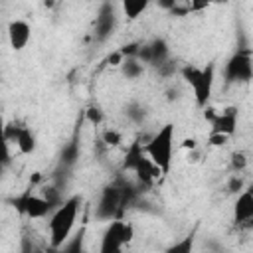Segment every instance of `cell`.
I'll use <instances>...</instances> for the list:
<instances>
[{"label":"cell","mask_w":253,"mask_h":253,"mask_svg":"<svg viewBox=\"0 0 253 253\" xmlns=\"http://www.w3.org/2000/svg\"><path fill=\"white\" fill-rule=\"evenodd\" d=\"M125 115L128 117V121L132 123H142L146 119V107L140 105L138 101H130L126 107H125Z\"/></svg>","instance_id":"obj_18"},{"label":"cell","mask_w":253,"mask_h":253,"mask_svg":"<svg viewBox=\"0 0 253 253\" xmlns=\"http://www.w3.org/2000/svg\"><path fill=\"white\" fill-rule=\"evenodd\" d=\"M152 0H121V6H123V14L126 20H136L148 6H150Z\"/></svg>","instance_id":"obj_16"},{"label":"cell","mask_w":253,"mask_h":253,"mask_svg":"<svg viewBox=\"0 0 253 253\" xmlns=\"http://www.w3.org/2000/svg\"><path fill=\"white\" fill-rule=\"evenodd\" d=\"M117 28V8L111 0H105L97 12L95 26H93V36L97 42H107Z\"/></svg>","instance_id":"obj_10"},{"label":"cell","mask_w":253,"mask_h":253,"mask_svg":"<svg viewBox=\"0 0 253 253\" xmlns=\"http://www.w3.org/2000/svg\"><path fill=\"white\" fill-rule=\"evenodd\" d=\"M14 144L18 146V150L22 154H32L36 150V134H34V130L28 125L22 123L20 125V130L16 134V142Z\"/></svg>","instance_id":"obj_14"},{"label":"cell","mask_w":253,"mask_h":253,"mask_svg":"<svg viewBox=\"0 0 253 253\" xmlns=\"http://www.w3.org/2000/svg\"><path fill=\"white\" fill-rule=\"evenodd\" d=\"M227 138H229V136H225V134H215V132H210V136H208V140H210L211 146H223V144L227 142Z\"/></svg>","instance_id":"obj_27"},{"label":"cell","mask_w":253,"mask_h":253,"mask_svg":"<svg viewBox=\"0 0 253 253\" xmlns=\"http://www.w3.org/2000/svg\"><path fill=\"white\" fill-rule=\"evenodd\" d=\"M101 140H103L107 146H119V144L123 142V134H121L119 130H115V128H107V130H103Z\"/></svg>","instance_id":"obj_21"},{"label":"cell","mask_w":253,"mask_h":253,"mask_svg":"<svg viewBox=\"0 0 253 253\" xmlns=\"http://www.w3.org/2000/svg\"><path fill=\"white\" fill-rule=\"evenodd\" d=\"M121 71L126 79H138L144 73V63L138 57H125L121 63Z\"/></svg>","instance_id":"obj_17"},{"label":"cell","mask_w":253,"mask_h":253,"mask_svg":"<svg viewBox=\"0 0 253 253\" xmlns=\"http://www.w3.org/2000/svg\"><path fill=\"white\" fill-rule=\"evenodd\" d=\"M154 69H156V73H158L160 77H164V79L174 77L176 73H180V67H178V63H176L172 57H168L166 61H162V63H160V65H156Z\"/></svg>","instance_id":"obj_19"},{"label":"cell","mask_w":253,"mask_h":253,"mask_svg":"<svg viewBox=\"0 0 253 253\" xmlns=\"http://www.w3.org/2000/svg\"><path fill=\"white\" fill-rule=\"evenodd\" d=\"M134 235V229L130 223L123 221V217H117L113 221H109L103 237H101V251L103 253H115L121 251Z\"/></svg>","instance_id":"obj_7"},{"label":"cell","mask_w":253,"mask_h":253,"mask_svg":"<svg viewBox=\"0 0 253 253\" xmlns=\"http://www.w3.org/2000/svg\"><path fill=\"white\" fill-rule=\"evenodd\" d=\"M77 160H79V142H77V138H73L63 146V150L59 154V166L69 170L77 164Z\"/></svg>","instance_id":"obj_15"},{"label":"cell","mask_w":253,"mask_h":253,"mask_svg":"<svg viewBox=\"0 0 253 253\" xmlns=\"http://www.w3.org/2000/svg\"><path fill=\"white\" fill-rule=\"evenodd\" d=\"M233 223L235 225H251L253 223V186L243 188L233 204Z\"/></svg>","instance_id":"obj_12"},{"label":"cell","mask_w":253,"mask_h":253,"mask_svg":"<svg viewBox=\"0 0 253 253\" xmlns=\"http://www.w3.org/2000/svg\"><path fill=\"white\" fill-rule=\"evenodd\" d=\"M123 170L126 172H134L136 180L140 186H152L154 180L158 176H162V170L146 156L144 152V142H140V138L132 140L130 146L126 148V154L123 158Z\"/></svg>","instance_id":"obj_3"},{"label":"cell","mask_w":253,"mask_h":253,"mask_svg":"<svg viewBox=\"0 0 253 253\" xmlns=\"http://www.w3.org/2000/svg\"><path fill=\"white\" fill-rule=\"evenodd\" d=\"M45 6H53V0H45Z\"/></svg>","instance_id":"obj_33"},{"label":"cell","mask_w":253,"mask_h":253,"mask_svg":"<svg viewBox=\"0 0 253 253\" xmlns=\"http://www.w3.org/2000/svg\"><path fill=\"white\" fill-rule=\"evenodd\" d=\"M87 121L91 123V125H101L103 123V113H101V109L99 107H89L87 109Z\"/></svg>","instance_id":"obj_25"},{"label":"cell","mask_w":253,"mask_h":253,"mask_svg":"<svg viewBox=\"0 0 253 253\" xmlns=\"http://www.w3.org/2000/svg\"><path fill=\"white\" fill-rule=\"evenodd\" d=\"M20 213L28 215L30 219H42L45 215H49L53 211V206L43 198V196H36L32 194L30 190H26L24 194L16 196V198H10L8 200Z\"/></svg>","instance_id":"obj_8"},{"label":"cell","mask_w":253,"mask_h":253,"mask_svg":"<svg viewBox=\"0 0 253 253\" xmlns=\"http://www.w3.org/2000/svg\"><path fill=\"white\" fill-rule=\"evenodd\" d=\"M221 75L227 87L237 83H249L253 79V49L245 42H239L233 53L225 59Z\"/></svg>","instance_id":"obj_5"},{"label":"cell","mask_w":253,"mask_h":253,"mask_svg":"<svg viewBox=\"0 0 253 253\" xmlns=\"http://www.w3.org/2000/svg\"><path fill=\"white\" fill-rule=\"evenodd\" d=\"M123 59H125V55L121 53V49H117V51H113V53L109 55V59H107V61H109L111 65H121V63H123Z\"/></svg>","instance_id":"obj_29"},{"label":"cell","mask_w":253,"mask_h":253,"mask_svg":"<svg viewBox=\"0 0 253 253\" xmlns=\"http://www.w3.org/2000/svg\"><path fill=\"white\" fill-rule=\"evenodd\" d=\"M245 188V180H243V176H239L237 172L229 178V182H227V190L231 192V194H239L241 190Z\"/></svg>","instance_id":"obj_23"},{"label":"cell","mask_w":253,"mask_h":253,"mask_svg":"<svg viewBox=\"0 0 253 253\" xmlns=\"http://www.w3.org/2000/svg\"><path fill=\"white\" fill-rule=\"evenodd\" d=\"M204 117H206V121L211 125L210 132L233 136L235 130H237V121H239V111H237V107H225L223 111H215V109H211V107H206V109H204Z\"/></svg>","instance_id":"obj_9"},{"label":"cell","mask_w":253,"mask_h":253,"mask_svg":"<svg viewBox=\"0 0 253 253\" xmlns=\"http://www.w3.org/2000/svg\"><path fill=\"white\" fill-rule=\"evenodd\" d=\"M95 217L99 221H113L117 217H123V206H121V186L119 182L109 184L101 190L97 206H95Z\"/></svg>","instance_id":"obj_6"},{"label":"cell","mask_w":253,"mask_h":253,"mask_svg":"<svg viewBox=\"0 0 253 253\" xmlns=\"http://www.w3.org/2000/svg\"><path fill=\"white\" fill-rule=\"evenodd\" d=\"M154 2L158 4V8H162V10H164V12H168V14H170V12L180 4V0H154Z\"/></svg>","instance_id":"obj_28"},{"label":"cell","mask_w":253,"mask_h":253,"mask_svg":"<svg viewBox=\"0 0 253 253\" xmlns=\"http://www.w3.org/2000/svg\"><path fill=\"white\" fill-rule=\"evenodd\" d=\"M30 38H32V28L26 20H12L8 24V42H10L12 49H16V51L24 49L28 45Z\"/></svg>","instance_id":"obj_13"},{"label":"cell","mask_w":253,"mask_h":253,"mask_svg":"<svg viewBox=\"0 0 253 253\" xmlns=\"http://www.w3.org/2000/svg\"><path fill=\"white\" fill-rule=\"evenodd\" d=\"M83 235H85V229H81L75 237H73V241H69V243H65L61 249H65V251H71V253H77V251H81V243H83Z\"/></svg>","instance_id":"obj_24"},{"label":"cell","mask_w":253,"mask_h":253,"mask_svg":"<svg viewBox=\"0 0 253 253\" xmlns=\"http://www.w3.org/2000/svg\"><path fill=\"white\" fill-rule=\"evenodd\" d=\"M178 93H180L178 89H168V91H166V95H168L166 99H168V101H174V99H178Z\"/></svg>","instance_id":"obj_31"},{"label":"cell","mask_w":253,"mask_h":253,"mask_svg":"<svg viewBox=\"0 0 253 253\" xmlns=\"http://www.w3.org/2000/svg\"><path fill=\"white\" fill-rule=\"evenodd\" d=\"M229 168H231L233 172L241 174V172L247 168V156H245V152H233V154L229 156Z\"/></svg>","instance_id":"obj_20"},{"label":"cell","mask_w":253,"mask_h":253,"mask_svg":"<svg viewBox=\"0 0 253 253\" xmlns=\"http://www.w3.org/2000/svg\"><path fill=\"white\" fill-rule=\"evenodd\" d=\"M223 2H227V0H210V4H223Z\"/></svg>","instance_id":"obj_32"},{"label":"cell","mask_w":253,"mask_h":253,"mask_svg":"<svg viewBox=\"0 0 253 253\" xmlns=\"http://www.w3.org/2000/svg\"><path fill=\"white\" fill-rule=\"evenodd\" d=\"M79 210H81V198L69 196L49 213L47 229H49V245L53 249H61L67 243V239L71 237Z\"/></svg>","instance_id":"obj_1"},{"label":"cell","mask_w":253,"mask_h":253,"mask_svg":"<svg viewBox=\"0 0 253 253\" xmlns=\"http://www.w3.org/2000/svg\"><path fill=\"white\" fill-rule=\"evenodd\" d=\"M182 146H184V148H190V150H194V148H196V140H194V138H184Z\"/></svg>","instance_id":"obj_30"},{"label":"cell","mask_w":253,"mask_h":253,"mask_svg":"<svg viewBox=\"0 0 253 253\" xmlns=\"http://www.w3.org/2000/svg\"><path fill=\"white\" fill-rule=\"evenodd\" d=\"M210 0H186V8H188V14H198V12H204L206 8H210Z\"/></svg>","instance_id":"obj_22"},{"label":"cell","mask_w":253,"mask_h":253,"mask_svg":"<svg viewBox=\"0 0 253 253\" xmlns=\"http://www.w3.org/2000/svg\"><path fill=\"white\" fill-rule=\"evenodd\" d=\"M144 65H160L162 61H166L170 57V45L166 40L162 38H154L152 42L148 43H140V49H138V55H136Z\"/></svg>","instance_id":"obj_11"},{"label":"cell","mask_w":253,"mask_h":253,"mask_svg":"<svg viewBox=\"0 0 253 253\" xmlns=\"http://www.w3.org/2000/svg\"><path fill=\"white\" fill-rule=\"evenodd\" d=\"M215 71H217V63L210 61L204 67L198 65H182L180 67V75L184 77V81L190 85L192 93H194V101L200 109H206L211 93H213V83H215Z\"/></svg>","instance_id":"obj_2"},{"label":"cell","mask_w":253,"mask_h":253,"mask_svg":"<svg viewBox=\"0 0 253 253\" xmlns=\"http://www.w3.org/2000/svg\"><path fill=\"white\" fill-rule=\"evenodd\" d=\"M192 249V237H186L182 243H174L172 247H168V251H174V253H188Z\"/></svg>","instance_id":"obj_26"},{"label":"cell","mask_w":253,"mask_h":253,"mask_svg":"<svg viewBox=\"0 0 253 253\" xmlns=\"http://www.w3.org/2000/svg\"><path fill=\"white\" fill-rule=\"evenodd\" d=\"M174 125L166 123L162 125L146 142H144V152L146 156L162 170V174L170 172L172 166V156H174Z\"/></svg>","instance_id":"obj_4"}]
</instances>
